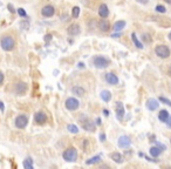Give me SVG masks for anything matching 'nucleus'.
<instances>
[{
    "mask_svg": "<svg viewBox=\"0 0 171 169\" xmlns=\"http://www.w3.org/2000/svg\"><path fill=\"white\" fill-rule=\"evenodd\" d=\"M62 157L67 162H75L77 159V150L75 148H68L63 151Z\"/></svg>",
    "mask_w": 171,
    "mask_h": 169,
    "instance_id": "1",
    "label": "nucleus"
},
{
    "mask_svg": "<svg viewBox=\"0 0 171 169\" xmlns=\"http://www.w3.org/2000/svg\"><path fill=\"white\" fill-rule=\"evenodd\" d=\"M0 45H1V48L6 52L8 50H12L14 47V39L10 35H5L1 40H0Z\"/></svg>",
    "mask_w": 171,
    "mask_h": 169,
    "instance_id": "2",
    "label": "nucleus"
},
{
    "mask_svg": "<svg viewBox=\"0 0 171 169\" xmlns=\"http://www.w3.org/2000/svg\"><path fill=\"white\" fill-rule=\"evenodd\" d=\"M93 62H94V66L96 67V68H107V67L110 65L109 59H107L105 57H101V55L95 57Z\"/></svg>",
    "mask_w": 171,
    "mask_h": 169,
    "instance_id": "3",
    "label": "nucleus"
},
{
    "mask_svg": "<svg viewBox=\"0 0 171 169\" xmlns=\"http://www.w3.org/2000/svg\"><path fill=\"white\" fill-rule=\"evenodd\" d=\"M155 53H156L157 57H159L162 59H166V58L170 57V49L165 45H158L155 48Z\"/></svg>",
    "mask_w": 171,
    "mask_h": 169,
    "instance_id": "4",
    "label": "nucleus"
},
{
    "mask_svg": "<svg viewBox=\"0 0 171 169\" xmlns=\"http://www.w3.org/2000/svg\"><path fill=\"white\" fill-rule=\"evenodd\" d=\"M14 123H15V127H16V128L24 129V128H26L27 125H28V119H27V116H26V115L20 114V115H18V116L15 117Z\"/></svg>",
    "mask_w": 171,
    "mask_h": 169,
    "instance_id": "5",
    "label": "nucleus"
},
{
    "mask_svg": "<svg viewBox=\"0 0 171 169\" xmlns=\"http://www.w3.org/2000/svg\"><path fill=\"white\" fill-rule=\"evenodd\" d=\"M64 106L68 110H76L80 106V102H79V100L75 99V97H68L66 100V102H64Z\"/></svg>",
    "mask_w": 171,
    "mask_h": 169,
    "instance_id": "6",
    "label": "nucleus"
},
{
    "mask_svg": "<svg viewBox=\"0 0 171 169\" xmlns=\"http://www.w3.org/2000/svg\"><path fill=\"white\" fill-rule=\"evenodd\" d=\"M117 144H118L119 148H123V149H124V148L130 147V144H131V140H130V138L128 136V135H121V136L118 138Z\"/></svg>",
    "mask_w": 171,
    "mask_h": 169,
    "instance_id": "7",
    "label": "nucleus"
},
{
    "mask_svg": "<svg viewBox=\"0 0 171 169\" xmlns=\"http://www.w3.org/2000/svg\"><path fill=\"white\" fill-rule=\"evenodd\" d=\"M115 109H116V116L118 120H122L124 116V106L121 101H117L115 105Z\"/></svg>",
    "mask_w": 171,
    "mask_h": 169,
    "instance_id": "8",
    "label": "nucleus"
},
{
    "mask_svg": "<svg viewBox=\"0 0 171 169\" xmlns=\"http://www.w3.org/2000/svg\"><path fill=\"white\" fill-rule=\"evenodd\" d=\"M34 121H35L38 125H43L47 122V115L43 112H38L34 115Z\"/></svg>",
    "mask_w": 171,
    "mask_h": 169,
    "instance_id": "9",
    "label": "nucleus"
},
{
    "mask_svg": "<svg viewBox=\"0 0 171 169\" xmlns=\"http://www.w3.org/2000/svg\"><path fill=\"white\" fill-rule=\"evenodd\" d=\"M82 128L87 132H95L96 130V125L94 122H92L90 120H86V121H82Z\"/></svg>",
    "mask_w": 171,
    "mask_h": 169,
    "instance_id": "10",
    "label": "nucleus"
},
{
    "mask_svg": "<svg viewBox=\"0 0 171 169\" xmlns=\"http://www.w3.org/2000/svg\"><path fill=\"white\" fill-rule=\"evenodd\" d=\"M145 106H147V108H148L149 110L153 112V110H156V109L158 108L159 104H158V101H157L156 99H149V100L147 101V104H145Z\"/></svg>",
    "mask_w": 171,
    "mask_h": 169,
    "instance_id": "11",
    "label": "nucleus"
},
{
    "mask_svg": "<svg viewBox=\"0 0 171 169\" xmlns=\"http://www.w3.org/2000/svg\"><path fill=\"white\" fill-rule=\"evenodd\" d=\"M41 13L43 16H46V18H50V16L54 15V7L50 6V5H47L41 10Z\"/></svg>",
    "mask_w": 171,
    "mask_h": 169,
    "instance_id": "12",
    "label": "nucleus"
},
{
    "mask_svg": "<svg viewBox=\"0 0 171 169\" xmlns=\"http://www.w3.org/2000/svg\"><path fill=\"white\" fill-rule=\"evenodd\" d=\"M98 14H100L101 18H103V19H106L107 16L109 15V10H108V6H107L106 4H102V5L100 6V8H98Z\"/></svg>",
    "mask_w": 171,
    "mask_h": 169,
    "instance_id": "13",
    "label": "nucleus"
},
{
    "mask_svg": "<svg viewBox=\"0 0 171 169\" xmlns=\"http://www.w3.org/2000/svg\"><path fill=\"white\" fill-rule=\"evenodd\" d=\"M106 81L110 84H117L118 83V78L114 73H107L106 74Z\"/></svg>",
    "mask_w": 171,
    "mask_h": 169,
    "instance_id": "14",
    "label": "nucleus"
},
{
    "mask_svg": "<svg viewBox=\"0 0 171 169\" xmlns=\"http://www.w3.org/2000/svg\"><path fill=\"white\" fill-rule=\"evenodd\" d=\"M68 34L69 35H77L80 33V26L77 24H72L69 27H68Z\"/></svg>",
    "mask_w": 171,
    "mask_h": 169,
    "instance_id": "15",
    "label": "nucleus"
},
{
    "mask_svg": "<svg viewBox=\"0 0 171 169\" xmlns=\"http://www.w3.org/2000/svg\"><path fill=\"white\" fill-rule=\"evenodd\" d=\"M169 117H170L169 112L165 110V109H162V110L158 113V120H159L161 122H163V123H166V122H168Z\"/></svg>",
    "mask_w": 171,
    "mask_h": 169,
    "instance_id": "16",
    "label": "nucleus"
},
{
    "mask_svg": "<svg viewBox=\"0 0 171 169\" xmlns=\"http://www.w3.org/2000/svg\"><path fill=\"white\" fill-rule=\"evenodd\" d=\"M27 91V84L25 82H19V83H16V86H15V92L16 94H24L25 92Z\"/></svg>",
    "mask_w": 171,
    "mask_h": 169,
    "instance_id": "17",
    "label": "nucleus"
},
{
    "mask_svg": "<svg viewBox=\"0 0 171 169\" xmlns=\"http://www.w3.org/2000/svg\"><path fill=\"white\" fill-rule=\"evenodd\" d=\"M98 28H100L102 32H108V31H109V28H110L108 20H106V19H102V20L98 22Z\"/></svg>",
    "mask_w": 171,
    "mask_h": 169,
    "instance_id": "18",
    "label": "nucleus"
},
{
    "mask_svg": "<svg viewBox=\"0 0 171 169\" xmlns=\"http://www.w3.org/2000/svg\"><path fill=\"white\" fill-rule=\"evenodd\" d=\"M100 96H101L102 100L105 101V102H109V101L111 100V93L109 91H102Z\"/></svg>",
    "mask_w": 171,
    "mask_h": 169,
    "instance_id": "19",
    "label": "nucleus"
},
{
    "mask_svg": "<svg viewBox=\"0 0 171 169\" xmlns=\"http://www.w3.org/2000/svg\"><path fill=\"white\" fill-rule=\"evenodd\" d=\"M126 27V21H122V20H119V21H116L115 24H114V31H116V32H119V31H122L123 28Z\"/></svg>",
    "mask_w": 171,
    "mask_h": 169,
    "instance_id": "20",
    "label": "nucleus"
},
{
    "mask_svg": "<svg viewBox=\"0 0 171 169\" xmlns=\"http://www.w3.org/2000/svg\"><path fill=\"white\" fill-rule=\"evenodd\" d=\"M110 157L116 162V163H122L124 160H123V156L119 154V153H111L110 154Z\"/></svg>",
    "mask_w": 171,
    "mask_h": 169,
    "instance_id": "21",
    "label": "nucleus"
},
{
    "mask_svg": "<svg viewBox=\"0 0 171 169\" xmlns=\"http://www.w3.org/2000/svg\"><path fill=\"white\" fill-rule=\"evenodd\" d=\"M149 153H150V155H151V156L157 157V156H159V155H161L162 150H161L158 147H151V148H150V150H149Z\"/></svg>",
    "mask_w": 171,
    "mask_h": 169,
    "instance_id": "22",
    "label": "nucleus"
},
{
    "mask_svg": "<svg viewBox=\"0 0 171 169\" xmlns=\"http://www.w3.org/2000/svg\"><path fill=\"white\" fill-rule=\"evenodd\" d=\"M72 93L75 94V95H77V96H82L84 94V88H82L80 86H75V87L72 88Z\"/></svg>",
    "mask_w": 171,
    "mask_h": 169,
    "instance_id": "23",
    "label": "nucleus"
},
{
    "mask_svg": "<svg viewBox=\"0 0 171 169\" xmlns=\"http://www.w3.org/2000/svg\"><path fill=\"white\" fill-rule=\"evenodd\" d=\"M131 39H132V42H134V45L136 46V47H137V48H143V44L137 39V38H136V34H135V33H132V34H131Z\"/></svg>",
    "mask_w": 171,
    "mask_h": 169,
    "instance_id": "24",
    "label": "nucleus"
},
{
    "mask_svg": "<svg viewBox=\"0 0 171 169\" xmlns=\"http://www.w3.org/2000/svg\"><path fill=\"white\" fill-rule=\"evenodd\" d=\"M24 168H25V169H34L32 159H26V160L24 161Z\"/></svg>",
    "mask_w": 171,
    "mask_h": 169,
    "instance_id": "25",
    "label": "nucleus"
},
{
    "mask_svg": "<svg viewBox=\"0 0 171 169\" xmlns=\"http://www.w3.org/2000/svg\"><path fill=\"white\" fill-rule=\"evenodd\" d=\"M67 129L69 130L71 133H73V134H76V133H79V128H77V126L76 125H67Z\"/></svg>",
    "mask_w": 171,
    "mask_h": 169,
    "instance_id": "26",
    "label": "nucleus"
},
{
    "mask_svg": "<svg viewBox=\"0 0 171 169\" xmlns=\"http://www.w3.org/2000/svg\"><path fill=\"white\" fill-rule=\"evenodd\" d=\"M100 161H101V157L97 155V156H94V157H92L90 160H88L86 163H87V164H93V163H97V162H100Z\"/></svg>",
    "mask_w": 171,
    "mask_h": 169,
    "instance_id": "27",
    "label": "nucleus"
},
{
    "mask_svg": "<svg viewBox=\"0 0 171 169\" xmlns=\"http://www.w3.org/2000/svg\"><path fill=\"white\" fill-rule=\"evenodd\" d=\"M159 101H161V102H163V104H165V105H168V106H170V107H171V101H170V100H168L166 97L161 96V97H159Z\"/></svg>",
    "mask_w": 171,
    "mask_h": 169,
    "instance_id": "28",
    "label": "nucleus"
},
{
    "mask_svg": "<svg viewBox=\"0 0 171 169\" xmlns=\"http://www.w3.org/2000/svg\"><path fill=\"white\" fill-rule=\"evenodd\" d=\"M79 14H80V8H79V7H74V8H73V13H72L73 18H77Z\"/></svg>",
    "mask_w": 171,
    "mask_h": 169,
    "instance_id": "29",
    "label": "nucleus"
},
{
    "mask_svg": "<svg viewBox=\"0 0 171 169\" xmlns=\"http://www.w3.org/2000/svg\"><path fill=\"white\" fill-rule=\"evenodd\" d=\"M156 11L158 12V13H165V7L163 6V5H158V6H156Z\"/></svg>",
    "mask_w": 171,
    "mask_h": 169,
    "instance_id": "30",
    "label": "nucleus"
},
{
    "mask_svg": "<svg viewBox=\"0 0 171 169\" xmlns=\"http://www.w3.org/2000/svg\"><path fill=\"white\" fill-rule=\"evenodd\" d=\"M18 14H19L20 16H22V18H26V16H27L26 11H25L24 8H19V10H18Z\"/></svg>",
    "mask_w": 171,
    "mask_h": 169,
    "instance_id": "31",
    "label": "nucleus"
},
{
    "mask_svg": "<svg viewBox=\"0 0 171 169\" xmlns=\"http://www.w3.org/2000/svg\"><path fill=\"white\" fill-rule=\"evenodd\" d=\"M105 140H106V134H101V135H100V141L103 142Z\"/></svg>",
    "mask_w": 171,
    "mask_h": 169,
    "instance_id": "32",
    "label": "nucleus"
},
{
    "mask_svg": "<svg viewBox=\"0 0 171 169\" xmlns=\"http://www.w3.org/2000/svg\"><path fill=\"white\" fill-rule=\"evenodd\" d=\"M0 110H1V112L5 110V105H4L3 101H0Z\"/></svg>",
    "mask_w": 171,
    "mask_h": 169,
    "instance_id": "33",
    "label": "nucleus"
},
{
    "mask_svg": "<svg viewBox=\"0 0 171 169\" xmlns=\"http://www.w3.org/2000/svg\"><path fill=\"white\" fill-rule=\"evenodd\" d=\"M3 81H4V74H3L1 71H0V84L3 83Z\"/></svg>",
    "mask_w": 171,
    "mask_h": 169,
    "instance_id": "34",
    "label": "nucleus"
},
{
    "mask_svg": "<svg viewBox=\"0 0 171 169\" xmlns=\"http://www.w3.org/2000/svg\"><path fill=\"white\" fill-rule=\"evenodd\" d=\"M166 126H168V128L171 129V116L169 117V120H168V122H166Z\"/></svg>",
    "mask_w": 171,
    "mask_h": 169,
    "instance_id": "35",
    "label": "nucleus"
},
{
    "mask_svg": "<svg viewBox=\"0 0 171 169\" xmlns=\"http://www.w3.org/2000/svg\"><path fill=\"white\" fill-rule=\"evenodd\" d=\"M50 39H52V35H50V34H47V35L45 37V40H46V41H50Z\"/></svg>",
    "mask_w": 171,
    "mask_h": 169,
    "instance_id": "36",
    "label": "nucleus"
},
{
    "mask_svg": "<svg viewBox=\"0 0 171 169\" xmlns=\"http://www.w3.org/2000/svg\"><path fill=\"white\" fill-rule=\"evenodd\" d=\"M157 147H158V148H159V149H161V148H162V149H163V150H164V149H165V148H166V147H165V146H164V144H162V143H157Z\"/></svg>",
    "mask_w": 171,
    "mask_h": 169,
    "instance_id": "37",
    "label": "nucleus"
},
{
    "mask_svg": "<svg viewBox=\"0 0 171 169\" xmlns=\"http://www.w3.org/2000/svg\"><path fill=\"white\" fill-rule=\"evenodd\" d=\"M138 3H141V4H148V1L149 0H137Z\"/></svg>",
    "mask_w": 171,
    "mask_h": 169,
    "instance_id": "38",
    "label": "nucleus"
},
{
    "mask_svg": "<svg viewBox=\"0 0 171 169\" xmlns=\"http://www.w3.org/2000/svg\"><path fill=\"white\" fill-rule=\"evenodd\" d=\"M7 7H8V10H10V11H11V12H12V13H13V12H14V10H13V6H12V5H11V4H8V6H7Z\"/></svg>",
    "mask_w": 171,
    "mask_h": 169,
    "instance_id": "39",
    "label": "nucleus"
},
{
    "mask_svg": "<svg viewBox=\"0 0 171 169\" xmlns=\"http://www.w3.org/2000/svg\"><path fill=\"white\" fill-rule=\"evenodd\" d=\"M103 114H105L106 116H108V115H109V110H108V109H105V110H103Z\"/></svg>",
    "mask_w": 171,
    "mask_h": 169,
    "instance_id": "40",
    "label": "nucleus"
},
{
    "mask_svg": "<svg viewBox=\"0 0 171 169\" xmlns=\"http://www.w3.org/2000/svg\"><path fill=\"white\" fill-rule=\"evenodd\" d=\"M96 125H98V126L101 125V119H100V117H98V119L96 120Z\"/></svg>",
    "mask_w": 171,
    "mask_h": 169,
    "instance_id": "41",
    "label": "nucleus"
},
{
    "mask_svg": "<svg viewBox=\"0 0 171 169\" xmlns=\"http://www.w3.org/2000/svg\"><path fill=\"white\" fill-rule=\"evenodd\" d=\"M79 67H80V68H83V63L80 62V63H79Z\"/></svg>",
    "mask_w": 171,
    "mask_h": 169,
    "instance_id": "42",
    "label": "nucleus"
},
{
    "mask_svg": "<svg viewBox=\"0 0 171 169\" xmlns=\"http://www.w3.org/2000/svg\"><path fill=\"white\" fill-rule=\"evenodd\" d=\"M164 1H165V3H168V4H170V5H171V0H164Z\"/></svg>",
    "mask_w": 171,
    "mask_h": 169,
    "instance_id": "43",
    "label": "nucleus"
},
{
    "mask_svg": "<svg viewBox=\"0 0 171 169\" xmlns=\"http://www.w3.org/2000/svg\"><path fill=\"white\" fill-rule=\"evenodd\" d=\"M169 74L171 75V67H170V70H169Z\"/></svg>",
    "mask_w": 171,
    "mask_h": 169,
    "instance_id": "44",
    "label": "nucleus"
},
{
    "mask_svg": "<svg viewBox=\"0 0 171 169\" xmlns=\"http://www.w3.org/2000/svg\"><path fill=\"white\" fill-rule=\"evenodd\" d=\"M169 38H170V39H171V33H170V34H169Z\"/></svg>",
    "mask_w": 171,
    "mask_h": 169,
    "instance_id": "45",
    "label": "nucleus"
},
{
    "mask_svg": "<svg viewBox=\"0 0 171 169\" xmlns=\"http://www.w3.org/2000/svg\"><path fill=\"white\" fill-rule=\"evenodd\" d=\"M170 142H171V138H170Z\"/></svg>",
    "mask_w": 171,
    "mask_h": 169,
    "instance_id": "46",
    "label": "nucleus"
}]
</instances>
